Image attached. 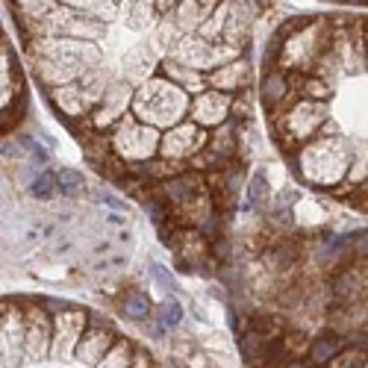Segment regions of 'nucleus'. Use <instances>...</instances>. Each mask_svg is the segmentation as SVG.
<instances>
[{"label": "nucleus", "mask_w": 368, "mask_h": 368, "mask_svg": "<svg viewBox=\"0 0 368 368\" xmlns=\"http://www.w3.org/2000/svg\"><path fill=\"white\" fill-rule=\"evenodd\" d=\"M354 147L345 136H318L297 151V174L318 188H336L347 180Z\"/></svg>", "instance_id": "1"}, {"label": "nucleus", "mask_w": 368, "mask_h": 368, "mask_svg": "<svg viewBox=\"0 0 368 368\" xmlns=\"http://www.w3.org/2000/svg\"><path fill=\"white\" fill-rule=\"evenodd\" d=\"M192 112V95L183 92L180 86H174L168 77L156 74L147 83L136 88L133 97V115L142 124H151L156 130H171V127L188 121Z\"/></svg>", "instance_id": "2"}, {"label": "nucleus", "mask_w": 368, "mask_h": 368, "mask_svg": "<svg viewBox=\"0 0 368 368\" xmlns=\"http://www.w3.org/2000/svg\"><path fill=\"white\" fill-rule=\"evenodd\" d=\"M333 33L336 27H330V21H324V18H315V21H306L289 29V36L280 42L277 68H283L286 74H295V77L312 74L318 62L324 59V53L330 51Z\"/></svg>", "instance_id": "3"}, {"label": "nucleus", "mask_w": 368, "mask_h": 368, "mask_svg": "<svg viewBox=\"0 0 368 368\" xmlns=\"http://www.w3.org/2000/svg\"><path fill=\"white\" fill-rule=\"evenodd\" d=\"M109 154L124 165H147L159 156V145H162V130L151 124H142L133 112H127L112 130L106 133Z\"/></svg>", "instance_id": "4"}, {"label": "nucleus", "mask_w": 368, "mask_h": 368, "mask_svg": "<svg viewBox=\"0 0 368 368\" xmlns=\"http://www.w3.org/2000/svg\"><path fill=\"white\" fill-rule=\"evenodd\" d=\"M112 79L115 77L101 65V68L88 71L83 79H77V83H71V86L47 88V97H51V103H56V109L65 118H71V121H88V118L95 115L97 103L103 101V95H106V88H109Z\"/></svg>", "instance_id": "5"}, {"label": "nucleus", "mask_w": 368, "mask_h": 368, "mask_svg": "<svg viewBox=\"0 0 368 368\" xmlns=\"http://www.w3.org/2000/svg\"><path fill=\"white\" fill-rule=\"evenodd\" d=\"M29 59H47L83 79V74L103 65V51L97 42L83 38H29Z\"/></svg>", "instance_id": "6"}, {"label": "nucleus", "mask_w": 368, "mask_h": 368, "mask_svg": "<svg viewBox=\"0 0 368 368\" xmlns=\"http://www.w3.org/2000/svg\"><path fill=\"white\" fill-rule=\"evenodd\" d=\"M254 24H256V3L254 0H224V3L212 12L210 21L197 29V36L245 51L247 38H251V33H254Z\"/></svg>", "instance_id": "7"}, {"label": "nucleus", "mask_w": 368, "mask_h": 368, "mask_svg": "<svg viewBox=\"0 0 368 368\" xmlns=\"http://www.w3.org/2000/svg\"><path fill=\"white\" fill-rule=\"evenodd\" d=\"M274 124H277V133H280L283 145L301 151L304 145H310L312 138H318L324 127L330 124V109H327V101L301 97L289 109H283V115H277Z\"/></svg>", "instance_id": "8"}, {"label": "nucleus", "mask_w": 368, "mask_h": 368, "mask_svg": "<svg viewBox=\"0 0 368 368\" xmlns=\"http://www.w3.org/2000/svg\"><path fill=\"white\" fill-rule=\"evenodd\" d=\"M29 38H83V42H97L106 33V24L101 21H92V18L79 15L77 9L59 3L56 9H51L42 21H33V24H24Z\"/></svg>", "instance_id": "9"}, {"label": "nucleus", "mask_w": 368, "mask_h": 368, "mask_svg": "<svg viewBox=\"0 0 368 368\" xmlns=\"http://www.w3.org/2000/svg\"><path fill=\"white\" fill-rule=\"evenodd\" d=\"M168 56H171L174 62H180L186 68H195V71H201V74H212L215 68L233 62V59L245 56V53L238 51V47L210 42V38H204L197 33H188V36H183V42L177 45Z\"/></svg>", "instance_id": "10"}, {"label": "nucleus", "mask_w": 368, "mask_h": 368, "mask_svg": "<svg viewBox=\"0 0 368 368\" xmlns=\"http://www.w3.org/2000/svg\"><path fill=\"white\" fill-rule=\"evenodd\" d=\"M206 145H210V130H204L201 124H195L192 118L183 124L171 127V130L162 133V145H159V159L171 165H192V159H197Z\"/></svg>", "instance_id": "11"}, {"label": "nucleus", "mask_w": 368, "mask_h": 368, "mask_svg": "<svg viewBox=\"0 0 368 368\" xmlns=\"http://www.w3.org/2000/svg\"><path fill=\"white\" fill-rule=\"evenodd\" d=\"M133 97H136V86H130L121 77H115L112 83H109V88H106L103 101L97 103L95 115L88 118V124H92L95 130H101V133H109L127 112H133Z\"/></svg>", "instance_id": "12"}, {"label": "nucleus", "mask_w": 368, "mask_h": 368, "mask_svg": "<svg viewBox=\"0 0 368 368\" xmlns=\"http://www.w3.org/2000/svg\"><path fill=\"white\" fill-rule=\"evenodd\" d=\"M88 330V315L83 310H59L53 312V347L51 360L68 363L77 356V345Z\"/></svg>", "instance_id": "13"}, {"label": "nucleus", "mask_w": 368, "mask_h": 368, "mask_svg": "<svg viewBox=\"0 0 368 368\" xmlns=\"http://www.w3.org/2000/svg\"><path fill=\"white\" fill-rule=\"evenodd\" d=\"M27 360V315L15 301L3 304V368H18Z\"/></svg>", "instance_id": "14"}, {"label": "nucleus", "mask_w": 368, "mask_h": 368, "mask_svg": "<svg viewBox=\"0 0 368 368\" xmlns=\"http://www.w3.org/2000/svg\"><path fill=\"white\" fill-rule=\"evenodd\" d=\"M162 53L154 47V42L151 38H142V42H136L130 51H127L124 56H121V79H127L130 86H142V83H147L151 77H156L159 74V65H162Z\"/></svg>", "instance_id": "15"}, {"label": "nucleus", "mask_w": 368, "mask_h": 368, "mask_svg": "<svg viewBox=\"0 0 368 368\" xmlns=\"http://www.w3.org/2000/svg\"><path fill=\"white\" fill-rule=\"evenodd\" d=\"M27 360H47L53 347V315L42 304H27Z\"/></svg>", "instance_id": "16"}, {"label": "nucleus", "mask_w": 368, "mask_h": 368, "mask_svg": "<svg viewBox=\"0 0 368 368\" xmlns=\"http://www.w3.org/2000/svg\"><path fill=\"white\" fill-rule=\"evenodd\" d=\"M233 101H236L233 95L215 92V88H206V92L192 97V112H188V118H192L195 124H201L204 130H218L221 124L230 121Z\"/></svg>", "instance_id": "17"}, {"label": "nucleus", "mask_w": 368, "mask_h": 368, "mask_svg": "<svg viewBox=\"0 0 368 368\" xmlns=\"http://www.w3.org/2000/svg\"><path fill=\"white\" fill-rule=\"evenodd\" d=\"M251 79H254L251 62H247V56H238L233 62L215 68L212 74H206V86L215 88V92H227L236 97L238 92H247V88H251Z\"/></svg>", "instance_id": "18"}, {"label": "nucleus", "mask_w": 368, "mask_h": 368, "mask_svg": "<svg viewBox=\"0 0 368 368\" xmlns=\"http://www.w3.org/2000/svg\"><path fill=\"white\" fill-rule=\"evenodd\" d=\"M115 342L118 339L112 336V330H109L106 324L88 321V330L83 333V339H79V345H77V356H74V360L88 365V368H97L103 356L115 347Z\"/></svg>", "instance_id": "19"}, {"label": "nucleus", "mask_w": 368, "mask_h": 368, "mask_svg": "<svg viewBox=\"0 0 368 368\" xmlns=\"http://www.w3.org/2000/svg\"><path fill=\"white\" fill-rule=\"evenodd\" d=\"M224 0H180L171 15H174V21L183 27V33L188 36V33H197V29L210 21L212 12Z\"/></svg>", "instance_id": "20"}, {"label": "nucleus", "mask_w": 368, "mask_h": 368, "mask_svg": "<svg viewBox=\"0 0 368 368\" xmlns=\"http://www.w3.org/2000/svg\"><path fill=\"white\" fill-rule=\"evenodd\" d=\"M159 74L168 77L174 86H180L183 92H188L192 97L210 88V86H206V74L195 71V68H186V65H180V62H174L171 56H165V59H162V65H159Z\"/></svg>", "instance_id": "21"}, {"label": "nucleus", "mask_w": 368, "mask_h": 368, "mask_svg": "<svg viewBox=\"0 0 368 368\" xmlns=\"http://www.w3.org/2000/svg\"><path fill=\"white\" fill-rule=\"evenodd\" d=\"M292 77L295 74H286L283 68H271L262 79V101L268 109H283L289 103V92H292Z\"/></svg>", "instance_id": "22"}, {"label": "nucleus", "mask_w": 368, "mask_h": 368, "mask_svg": "<svg viewBox=\"0 0 368 368\" xmlns=\"http://www.w3.org/2000/svg\"><path fill=\"white\" fill-rule=\"evenodd\" d=\"M59 3L71 6L79 15L92 18V21H101V24H112L121 15V3L118 0H59Z\"/></svg>", "instance_id": "23"}, {"label": "nucleus", "mask_w": 368, "mask_h": 368, "mask_svg": "<svg viewBox=\"0 0 368 368\" xmlns=\"http://www.w3.org/2000/svg\"><path fill=\"white\" fill-rule=\"evenodd\" d=\"M183 27L174 21V15H159V21L154 24V29H151V42H154V47L162 56H168L174 51L177 45L183 42Z\"/></svg>", "instance_id": "24"}, {"label": "nucleus", "mask_w": 368, "mask_h": 368, "mask_svg": "<svg viewBox=\"0 0 368 368\" xmlns=\"http://www.w3.org/2000/svg\"><path fill=\"white\" fill-rule=\"evenodd\" d=\"M9 3H12L15 15L21 18L24 24H33V21H42L51 9H56L59 0H9Z\"/></svg>", "instance_id": "25"}, {"label": "nucleus", "mask_w": 368, "mask_h": 368, "mask_svg": "<svg viewBox=\"0 0 368 368\" xmlns=\"http://www.w3.org/2000/svg\"><path fill=\"white\" fill-rule=\"evenodd\" d=\"M297 79H301V95L310 97V101H330L333 92H336L333 83H327V79L315 77V74H306V77H297Z\"/></svg>", "instance_id": "26"}, {"label": "nucleus", "mask_w": 368, "mask_h": 368, "mask_svg": "<svg viewBox=\"0 0 368 368\" xmlns=\"http://www.w3.org/2000/svg\"><path fill=\"white\" fill-rule=\"evenodd\" d=\"M133 356H136L133 354V345L127 342V339H121V342H115V347L103 356L97 368H133Z\"/></svg>", "instance_id": "27"}, {"label": "nucleus", "mask_w": 368, "mask_h": 368, "mask_svg": "<svg viewBox=\"0 0 368 368\" xmlns=\"http://www.w3.org/2000/svg\"><path fill=\"white\" fill-rule=\"evenodd\" d=\"M327 365H330V368H360V365H363V354H360V351H345V354H336Z\"/></svg>", "instance_id": "28"}, {"label": "nucleus", "mask_w": 368, "mask_h": 368, "mask_svg": "<svg viewBox=\"0 0 368 368\" xmlns=\"http://www.w3.org/2000/svg\"><path fill=\"white\" fill-rule=\"evenodd\" d=\"M133 368H154V363L147 360L142 351H136V356H133Z\"/></svg>", "instance_id": "29"}, {"label": "nucleus", "mask_w": 368, "mask_h": 368, "mask_svg": "<svg viewBox=\"0 0 368 368\" xmlns=\"http://www.w3.org/2000/svg\"><path fill=\"white\" fill-rule=\"evenodd\" d=\"M365 59H368V33H365Z\"/></svg>", "instance_id": "30"}, {"label": "nucleus", "mask_w": 368, "mask_h": 368, "mask_svg": "<svg viewBox=\"0 0 368 368\" xmlns=\"http://www.w3.org/2000/svg\"><path fill=\"white\" fill-rule=\"evenodd\" d=\"M363 368H368V360H365V365H363Z\"/></svg>", "instance_id": "31"}, {"label": "nucleus", "mask_w": 368, "mask_h": 368, "mask_svg": "<svg viewBox=\"0 0 368 368\" xmlns=\"http://www.w3.org/2000/svg\"><path fill=\"white\" fill-rule=\"evenodd\" d=\"M118 3H121V0H118Z\"/></svg>", "instance_id": "32"}, {"label": "nucleus", "mask_w": 368, "mask_h": 368, "mask_svg": "<svg viewBox=\"0 0 368 368\" xmlns=\"http://www.w3.org/2000/svg\"><path fill=\"white\" fill-rule=\"evenodd\" d=\"M365 3H368V0H365Z\"/></svg>", "instance_id": "33"}]
</instances>
